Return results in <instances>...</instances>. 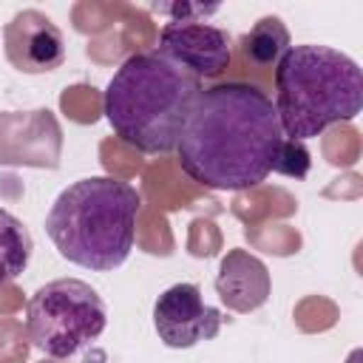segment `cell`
<instances>
[{"instance_id": "1", "label": "cell", "mask_w": 363, "mask_h": 363, "mask_svg": "<svg viewBox=\"0 0 363 363\" xmlns=\"http://www.w3.org/2000/svg\"><path fill=\"white\" fill-rule=\"evenodd\" d=\"M272 99L250 82L201 88L176 145L182 170L210 190H250L272 173L284 142Z\"/></svg>"}, {"instance_id": "2", "label": "cell", "mask_w": 363, "mask_h": 363, "mask_svg": "<svg viewBox=\"0 0 363 363\" xmlns=\"http://www.w3.org/2000/svg\"><path fill=\"white\" fill-rule=\"evenodd\" d=\"M201 94V79L159 51L128 57L102 94V113L113 133L142 153H170Z\"/></svg>"}, {"instance_id": "3", "label": "cell", "mask_w": 363, "mask_h": 363, "mask_svg": "<svg viewBox=\"0 0 363 363\" xmlns=\"http://www.w3.org/2000/svg\"><path fill=\"white\" fill-rule=\"evenodd\" d=\"M139 207L136 187L122 179H77L54 199L45 233L65 261L91 272H111L133 250Z\"/></svg>"}, {"instance_id": "4", "label": "cell", "mask_w": 363, "mask_h": 363, "mask_svg": "<svg viewBox=\"0 0 363 363\" xmlns=\"http://www.w3.org/2000/svg\"><path fill=\"white\" fill-rule=\"evenodd\" d=\"M275 113L286 139L306 142L363 108L360 65L329 45H289L275 62Z\"/></svg>"}, {"instance_id": "5", "label": "cell", "mask_w": 363, "mask_h": 363, "mask_svg": "<svg viewBox=\"0 0 363 363\" xmlns=\"http://www.w3.org/2000/svg\"><path fill=\"white\" fill-rule=\"evenodd\" d=\"M108 326V309L99 292L79 278H57L40 286L26 306L31 343L54 357L68 360L94 343Z\"/></svg>"}, {"instance_id": "6", "label": "cell", "mask_w": 363, "mask_h": 363, "mask_svg": "<svg viewBox=\"0 0 363 363\" xmlns=\"http://www.w3.org/2000/svg\"><path fill=\"white\" fill-rule=\"evenodd\" d=\"M156 51L196 79H216L233 62L230 34L196 17H176L164 23Z\"/></svg>"}, {"instance_id": "7", "label": "cell", "mask_w": 363, "mask_h": 363, "mask_svg": "<svg viewBox=\"0 0 363 363\" xmlns=\"http://www.w3.org/2000/svg\"><path fill=\"white\" fill-rule=\"evenodd\" d=\"M221 323V312L204 303L196 284H173L153 303V329L167 349H190L213 340Z\"/></svg>"}, {"instance_id": "8", "label": "cell", "mask_w": 363, "mask_h": 363, "mask_svg": "<svg viewBox=\"0 0 363 363\" xmlns=\"http://www.w3.org/2000/svg\"><path fill=\"white\" fill-rule=\"evenodd\" d=\"M3 51L17 71L48 74L65 62V37L48 14L23 9L3 26Z\"/></svg>"}, {"instance_id": "9", "label": "cell", "mask_w": 363, "mask_h": 363, "mask_svg": "<svg viewBox=\"0 0 363 363\" xmlns=\"http://www.w3.org/2000/svg\"><path fill=\"white\" fill-rule=\"evenodd\" d=\"M216 292L227 309L241 315L255 312L269 301V292H272L269 269L258 255L235 247L218 264Z\"/></svg>"}, {"instance_id": "10", "label": "cell", "mask_w": 363, "mask_h": 363, "mask_svg": "<svg viewBox=\"0 0 363 363\" xmlns=\"http://www.w3.org/2000/svg\"><path fill=\"white\" fill-rule=\"evenodd\" d=\"M31 250L34 241L28 227L14 213L0 207V286L26 272L31 261Z\"/></svg>"}, {"instance_id": "11", "label": "cell", "mask_w": 363, "mask_h": 363, "mask_svg": "<svg viewBox=\"0 0 363 363\" xmlns=\"http://www.w3.org/2000/svg\"><path fill=\"white\" fill-rule=\"evenodd\" d=\"M241 48L252 65H258V68L275 65L284 57V51L289 48V31L281 23V17L267 14L241 37Z\"/></svg>"}, {"instance_id": "12", "label": "cell", "mask_w": 363, "mask_h": 363, "mask_svg": "<svg viewBox=\"0 0 363 363\" xmlns=\"http://www.w3.org/2000/svg\"><path fill=\"white\" fill-rule=\"evenodd\" d=\"M312 167V159H309V150L303 142H295V139H284L281 147H278V156L272 162V170L275 173H284V176H292V179H303Z\"/></svg>"}]
</instances>
